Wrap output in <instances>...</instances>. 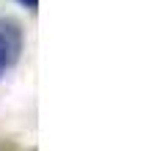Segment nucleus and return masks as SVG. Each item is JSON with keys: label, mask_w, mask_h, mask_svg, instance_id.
I'll return each mask as SVG.
<instances>
[{"label": "nucleus", "mask_w": 157, "mask_h": 151, "mask_svg": "<svg viewBox=\"0 0 157 151\" xmlns=\"http://www.w3.org/2000/svg\"><path fill=\"white\" fill-rule=\"evenodd\" d=\"M22 52V33L19 25L11 19H0V80L6 77V72L19 61Z\"/></svg>", "instance_id": "nucleus-1"}, {"label": "nucleus", "mask_w": 157, "mask_h": 151, "mask_svg": "<svg viewBox=\"0 0 157 151\" xmlns=\"http://www.w3.org/2000/svg\"><path fill=\"white\" fill-rule=\"evenodd\" d=\"M17 3H19V6H25L28 11H36V8H39V0H17Z\"/></svg>", "instance_id": "nucleus-2"}]
</instances>
